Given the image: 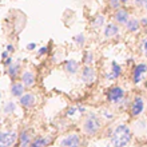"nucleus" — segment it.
Segmentation results:
<instances>
[{"label": "nucleus", "mask_w": 147, "mask_h": 147, "mask_svg": "<svg viewBox=\"0 0 147 147\" xmlns=\"http://www.w3.org/2000/svg\"><path fill=\"white\" fill-rule=\"evenodd\" d=\"M36 48H38L36 43H28V44H27V50L28 51H35Z\"/></svg>", "instance_id": "2f4dec72"}, {"label": "nucleus", "mask_w": 147, "mask_h": 147, "mask_svg": "<svg viewBox=\"0 0 147 147\" xmlns=\"http://www.w3.org/2000/svg\"><path fill=\"white\" fill-rule=\"evenodd\" d=\"M127 96V91L124 87L119 84H114L111 86L107 92H106V100L107 103H110L111 106H115V107H119L120 103L124 100V98Z\"/></svg>", "instance_id": "7ed1b4c3"}, {"label": "nucleus", "mask_w": 147, "mask_h": 147, "mask_svg": "<svg viewBox=\"0 0 147 147\" xmlns=\"http://www.w3.org/2000/svg\"><path fill=\"white\" fill-rule=\"evenodd\" d=\"M106 16L105 13H98L96 16H94L92 20H91V23H90V27L91 30L94 31H99V30H103L106 26Z\"/></svg>", "instance_id": "f3484780"}, {"label": "nucleus", "mask_w": 147, "mask_h": 147, "mask_svg": "<svg viewBox=\"0 0 147 147\" xmlns=\"http://www.w3.org/2000/svg\"><path fill=\"white\" fill-rule=\"evenodd\" d=\"M80 143H82L80 135L78 132L72 131L60 139L59 147H80Z\"/></svg>", "instance_id": "9d476101"}, {"label": "nucleus", "mask_w": 147, "mask_h": 147, "mask_svg": "<svg viewBox=\"0 0 147 147\" xmlns=\"http://www.w3.org/2000/svg\"><path fill=\"white\" fill-rule=\"evenodd\" d=\"M120 32H122V27L114 23V22H110L102 30V35L105 38V40H112V39L120 36Z\"/></svg>", "instance_id": "6e6552de"}, {"label": "nucleus", "mask_w": 147, "mask_h": 147, "mask_svg": "<svg viewBox=\"0 0 147 147\" xmlns=\"http://www.w3.org/2000/svg\"><path fill=\"white\" fill-rule=\"evenodd\" d=\"M80 80L84 83V84H94L96 82V70L92 66H83L80 68Z\"/></svg>", "instance_id": "0eeeda50"}, {"label": "nucleus", "mask_w": 147, "mask_h": 147, "mask_svg": "<svg viewBox=\"0 0 147 147\" xmlns=\"http://www.w3.org/2000/svg\"><path fill=\"white\" fill-rule=\"evenodd\" d=\"M147 75V62L136 63L131 68V82L132 84L139 86L142 82H144V78Z\"/></svg>", "instance_id": "39448f33"}, {"label": "nucleus", "mask_w": 147, "mask_h": 147, "mask_svg": "<svg viewBox=\"0 0 147 147\" xmlns=\"http://www.w3.org/2000/svg\"><path fill=\"white\" fill-rule=\"evenodd\" d=\"M126 63H127V66H131V68H132L134 66H135V60H134L132 58H128V59H127V62H126Z\"/></svg>", "instance_id": "473e14b6"}, {"label": "nucleus", "mask_w": 147, "mask_h": 147, "mask_svg": "<svg viewBox=\"0 0 147 147\" xmlns=\"http://www.w3.org/2000/svg\"><path fill=\"white\" fill-rule=\"evenodd\" d=\"M83 66H92L95 63V54L94 51H86L83 54Z\"/></svg>", "instance_id": "393cba45"}, {"label": "nucleus", "mask_w": 147, "mask_h": 147, "mask_svg": "<svg viewBox=\"0 0 147 147\" xmlns=\"http://www.w3.org/2000/svg\"><path fill=\"white\" fill-rule=\"evenodd\" d=\"M52 142H54V136L52 135H39L34 138L30 147H48Z\"/></svg>", "instance_id": "2eb2a0df"}, {"label": "nucleus", "mask_w": 147, "mask_h": 147, "mask_svg": "<svg viewBox=\"0 0 147 147\" xmlns=\"http://www.w3.org/2000/svg\"><path fill=\"white\" fill-rule=\"evenodd\" d=\"M1 58H3V60H5V59H8V58H9V52H8L7 50H5V51H3V52H1Z\"/></svg>", "instance_id": "72a5a7b5"}, {"label": "nucleus", "mask_w": 147, "mask_h": 147, "mask_svg": "<svg viewBox=\"0 0 147 147\" xmlns=\"http://www.w3.org/2000/svg\"><path fill=\"white\" fill-rule=\"evenodd\" d=\"M20 82L24 84L26 88H32L36 84V75L32 70H24L20 75Z\"/></svg>", "instance_id": "4468645a"}, {"label": "nucleus", "mask_w": 147, "mask_h": 147, "mask_svg": "<svg viewBox=\"0 0 147 147\" xmlns=\"http://www.w3.org/2000/svg\"><path fill=\"white\" fill-rule=\"evenodd\" d=\"M26 92V87L22 82H13L11 86V95L13 98H22Z\"/></svg>", "instance_id": "412c9836"}, {"label": "nucleus", "mask_w": 147, "mask_h": 147, "mask_svg": "<svg viewBox=\"0 0 147 147\" xmlns=\"http://www.w3.org/2000/svg\"><path fill=\"white\" fill-rule=\"evenodd\" d=\"M140 22L138 18H134V16H131L130 18V20L127 22V24L124 26V30H126V32H128V34H138V32L140 31Z\"/></svg>", "instance_id": "6ab92c4d"}, {"label": "nucleus", "mask_w": 147, "mask_h": 147, "mask_svg": "<svg viewBox=\"0 0 147 147\" xmlns=\"http://www.w3.org/2000/svg\"><path fill=\"white\" fill-rule=\"evenodd\" d=\"M123 75V66L119 64L116 60H111L110 63V70L105 74V78L107 82H116Z\"/></svg>", "instance_id": "423d86ee"}, {"label": "nucleus", "mask_w": 147, "mask_h": 147, "mask_svg": "<svg viewBox=\"0 0 147 147\" xmlns=\"http://www.w3.org/2000/svg\"><path fill=\"white\" fill-rule=\"evenodd\" d=\"M107 5H109V8L112 9V11H116V9H119L120 7H123L122 3H120V0H109V1H107Z\"/></svg>", "instance_id": "cd10ccee"}, {"label": "nucleus", "mask_w": 147, "mask_h": 147, "mask_svg": "<svg viewBox=\"0 0 147 147\" xmlns=\"http://www.w3.org/2000/svg\"><path fill=\"white\" fill-rule=\"evenodd\" d=\"M100 115L103 119H106L107 122H110V120L115 119V112L112 111V110H109V109H103L100 112Z\"/></svg>", "instance_id": "a878e982"}, {"label": "nucleus", "mask_w": 147, "mask_h": 147, "mask_svg": "<svg viewBox=\"0 0 147 147\" xmlns=\"http://www.w3.org/2000/svg\"><path fill=\"white\" fill-rule=\"evenodd\" d=\"M120 3H122V5H128L131 3V0H120Z\"/></svg>", "instance_id": "e433bc0d"}, {"label": "nucleus", "mask_w": 147, "mask_h": 147, "mask_svg": "<svg viewBox=\"0 0 147 147\" xmlns=\"http://www.w3.org/2000/svg\"><path fill=\"white\" fill-rule=\"evenodd\" d=\"M134 131L138 135H144L147 131V120L144 118H138L134 120Z\"/></svg>", "instance_id": "aec40b11"}, {"label": "nucleus", "mask_w": 147, "mask_h": 147, "mask_svg": "<svg viewBox=\"0 0 147 147\" xmlns=\"http://www.w3.org/2000/svg\"><path fill=\"white\" fill-rule=\"evenodd\" d=\"M139 51H140V54H142L144 58L147 59V35H144L143 38L140 39V42H139Z\"/></svg>", "instance_id": "bb28decb"}, {"label": "nucleus", "mask_w": 147, "mask_h": 147, "mask_svg": "<svg viewBox=\"0 0 147 147\" xmlns=\"http://www.w3.org/2000/svg\"><path fill=\"white\" fill-rule=\"evenodd\" d=\"M1 98H3V94L0 92V100H1Z\"/></svg>", "instance_id": "ea45409f"}, {"label": "nucleus", "mask_w": 147, "mask_h": 147, "mask_svg": "<svg viewBox=\"0 0 147 147\" xmlns=\"http://www.w3.org/2000/svg\"><path fill=\"white\" fill-rule=\"evenodd\" d=\"M12 63H13V62H12V59L11 58H8V59H5V60H4V64H5V66H11V64H12Z\"/></svg>", "instance_id": "c9c22d12"}, {"label": "nucleus", "mask_w": 147, "mask_h": 147, "mask_svg": "<svg viewBox=\"0 0 147 147\" xmlns=\"http://www.w3.org/2000/svg\"><path fill=\"white\" fill-rule=\"evenodd\" d=\"M130 18H131V13L126 7H120L119 9L114 11V13H112V19H114L112 22L120 26V27H124L130 20Z\"/></svg>", "instance_id": "1a4fd4ad"}, {"label": "nucleus", "mask_w": 147, "mask_h": 147, "mask_svg": "<svg viewBox=\"0 0 147 147\" xmlns=\"http://www.w3.org/2000/svg\"><path fill=\"white\" fill-rule=\"evenodd\" d=\"M63 70L67 75L75 76L80 72V63L75 59H66V60H63Z\"/></svg>", "instance_id": "ddd939ff"}, {"label": "nucleus", "mask_w": 147, "mask_h": 147, "mask_svg": "<svg viewBox=\"0 0 147 147\" xmlns=\"http://www.w3.org/2000/svg\"><path fill=\"white\" fill-rule=\"evenodd\" d=\"M50 46H43L40 47L38 51H36V55H38V58H43V56H46V55L50 54Z\"/></svg>", "instance_id": "c85d7f7f"}, {"label": "nucleus", "mask_w": 147, "mask_h": 147, "mask_svg": "<svg viewBox=\"0 0 147 147\" xmlns=\"http://www.w3.org/2000/svg\"><path fill=\"white\" fill-rule=\"evenodd\" d=\"M143 87H144V91L147 92V78H146V80H144V83H143Z\"/></svg>", "instance_id": "4c0bfd02"}, {"label": "nucleus", "mask_w": 147, "mask_h": 147, "mask_svg": "<svg viewBox=\"0 0 147 147\" xmlns=\"http://www.w3.org/2000/svg\"><path fill=\"white\" fill-rule=\"evenodd\" d=\"M34 140V135H32L31 130H23L19 132V144L20 147H30L31 142Z\"/></svg>", "instance_id": "a211bd4d"}, {"label": "nucleus", "mask_w": 147, "mask_h": 147, "mask_svg": "<svg viewBox=\"0 0 147 147\" xmlns=\"http://www.w3.org/2000/svg\"><path fill=\"white\" fill-rule=\"evenodd\" d=\"M132 130L127 123H119L112 128L110 134V146L111 147H126L132 140Z\"/></svg>", "instance_id": "f257e3e1"}, {"label": "nucleus", "mask_w": 147, "mask_h": 147, "mask_svg": "<svg viewBox=\"0 0 147 147\" xmlns=\"http://www.w3.org/2000/svg\"><path fill=\"white\" fill-rule=\"evenodd\" d=\"M5 50H7L8 52L11 54V52H13V51H15V47L12 46V44H7V48H5Z\"/></svg>", "instance_id": "f704fd0d"}, {"label": "nucleus", "mask_w": 147, "mask_h": 147, "mask_svg": "<svg viewBox=\"0 0 147 147\" xmlns=\"http://www.w3.org/2000/svg\"><path fill=\"white\" fill-rule=\"evenodd\" d=\"M7 75L11 79H18L19 75H22V66H20V63H12L11 66L7 67Z\"/></svg>", "instance_id": "4be33fe9"}, {"label": "nucleus", "mask_w": 147, "mask_h": 147, "mask_svg": "<svg viewBox=\"0 0 147 147\" xmlns=\"http://www.w3.org/2000/svg\"><path fill=\"white\" fill-rule=\"evenodd\" d=\"M139 22H140V27L144 28V30H147V15L142 16V18L139 19Z\"/></svg>", "instance_id": "7c9ffc66"}, {"label": "nucleus", "mask_w": 147, "mask_h": 147, "mask_svg": "<svg viewBox=\"0 0 147 147\" xmlns=\"http://www.w3.org/2000/svg\"><path fill=\"white\" fill-rule=\"evenodd\" d=\"M19 138L16 131H0V147H12Z\"/></svg>", "instance_id": "9b49d317"}, {"label": "nucleus", "mask_w": 147, "mask_h": 147, "mask_svg": "<svg viewBox=\"0 0 147 147\" xmlns=\"http://www.w3.org/2000/svg\"><path fill=\"white\" fill-rule=\"evenodd\" d=\"M144 110H146V99L142 95H135L131 99V103L128 106V114L131 118L138 119L143 115Z\"/></svg>", "instance_id": "20e7f679"}, {"label": "nucleus", "mask_w": 147, "mask_h": 147, "mask_svg": "<svg viewBox=\"0 0 147 147\" xmlns=\"http://www.w3.org/2000/svg\"><path fill=\"white\" fill-rule=\"evenodd\" d=\"M144 1H146V0H131L132 5H134V7H136V8H143Z\"/></svg>", "instance_id": "c756f323"}, {"label": "nucleus", "mask_w": 147, "mask_h": 147, "mask_svg": "<svg viewBox=\"0 0 147 147\" xmlns=\"http://www.w3.org/2000/svg\"><path fill=\"white\" fill-rule=\"evenodd\" d=\"M16 110H18V105L12 100L5 102L4 106H3V112L5 114V115H12V114H15Z\"/></svg>", "instance_id": "b1692460"}, {"label": "nucleus", "mask_w": 147, "mask_h": 147, "mask_svg": "<svg viewBox=\"0 0 147 147\" xmlns=\"http://www.w3.org/2000/svg\"><path fill=\"white\" fill-rule=\"evenodd\" d=\"M19 105L24 109H32V107H35L38 105V96H36L35 92H32V91H26L24 95L22 98H19Z\"/></svg>", "instance_id": "f8f14e48"}, {"label": "nucleus", "mask_w": 147, "mask_h": 147, "mask_svg": "<svg viewBox=\"0 0 147 147\" xmlns=\"http://www.w3.org/2000/svg\"><path fill=\"white\" fill-rule=\"evenodd\" d=\"M86 112H87V110H86L84 106H82V105H75V106H71L70 109L66 111V116H67V118H71V119H74V118L84 116Z\"/></svg>", "instance_id": "dca6fc26"}, {"label": "nucleus", "mask_w": 147, "mask_h": 147, "mask_svg": "<svg viewBox=\"0 0 147 147\" xmlns=\"http://www.w3.org/2000/svg\"><path fill=\"white\" fill-rule=\"evenodd\" d=\"M103 127V120L96 112H86L82 120V131L87 136H95L100 132Z\"/></svg>", "instance_id": "f03ea898"}, {"label": "nucleus", "mask_w": 147, "mask_h": 147, "mask_svg": "<svg viewBox=\"0 0 147 147\" xmlns=\"http://www.w3.org/2000/svg\"><path fill=\"white\" fill-rule=\"evenodd\" d=\"M143 9L147 12V0H146V1H144V4H143Z\"/></svg>", "instance_id": "58836bf2"}, {"label": "nucleus", "mask_w": 147, "mask_h": 147, "mask_svg": "<svg viewBox=\"0 0 147 147\" xmlns=\"http://www.w3.org/2000/svg\"><path fill=\"white\" fill-rule=\"evenodd\" d=\"M72 42H74V44H75L78 48H83V47L86 46L87 38H86V35L83 34V32H79V34H76V35L72 38Z\"/></svg>", "instance_id": "5701e85b"}]
</instances>
